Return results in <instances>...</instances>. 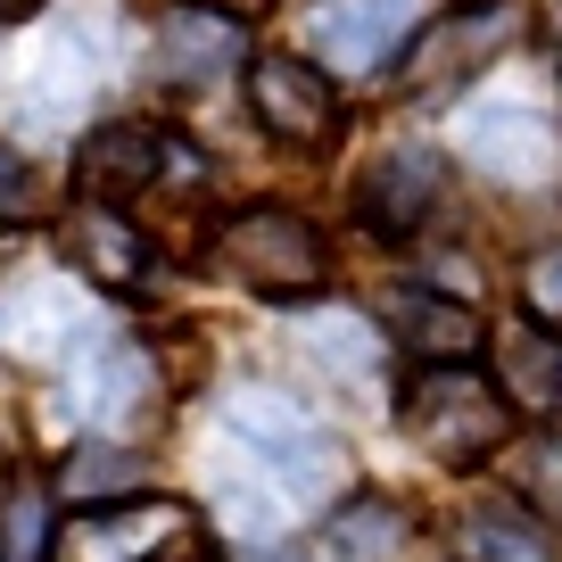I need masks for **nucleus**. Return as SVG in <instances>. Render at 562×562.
I'll return each mask as SVG.
<instances>
[{"instance_id": "obj_1", "label": "nucleus", "mask_w": 562, "mask_h": 562, "mask_svg": "<svg viewBox=\"0 0 562 562\" xmlns=\"http://www.w3.org/2000/svg\"><path fill=\"white\" fill-rule=\"evenodd\" d=\"M215 439H224L215 505H224V521L248 529V538H273L281 521H299V513H315L323 496L348 488V447H339V430L315 422L290 389H273V381L224 389Z\"/></svg>"}, {"instance_id": "obj_2", "label": "nucleus", "mask_w": 562, "mask_h": 562, "mask_svg": "<svg viewBox=\"0 0 562 562\" xmlns=\"http://www.w3.org/2000/svg\"><path fill=\"white\" fill-rule=\"evenodd\" d=\"M397 422L414 430V447H430L456 472L488 463L513 439V405L496 397V381L480 364H414L397 389Z\"/></svg>"}, {"instance_id": "obj_3", "label": "nucleus", "mask_w": 562, "mask_h": 562, "mask_svg": "<svg viewBox=\"0 0 562 562\" xmlns=\"http://www.w3.org/2000/svg\"><path fill=\"white\" fill-rule=\"evenodd\" d=\"M215 257H224L232 281H248L257 299H281V306L315 299L323 281H331V248H323V232L306 224V215H290V207L232 215V224L215 232Z\"/></svg>"}, {"instance_id": "obj_4", "label": "nucleus", "mask_w": 562, "mask_h": 562, "mask_svg": "<svg viewBox=\"0 0 562 562\" xmlns=\"http://www.w3.org/2000/svg\"><path fill=\"white\" fill-rule=\"evenodd\" d=\"M248 108L273 140L290 149H331L348 108H339V83L315 67V58H290V50H257L248 58Z\"/></svg>"}, {"instance_id": "obj_5", "label": "nucleus", "mask_w": 562, "mask_h": 562, "mask_svg": "<svg viewBox=\"0 0 562 562\" xmlns=\"http://www.w3.org/2000/svg\"><path fill=\"white\" fill-rule=\"evenodd\" d=\"M191 538V505L182 496H124V505H91L50 538V562H158Z\"/></svg>"}, {"instance_id": "obj_6", "label": "nucleus", "mask_w": 562, "mask_h": 562, "mask_svg": "<svg viewBox=\"0 0 562 562\" xmlns=\"http://www.w3.org/2000/svg\"><path fill=\"white\" fill-rule=\"evenodd\" d=\"M456 140H463V158H472L480 175L513 182V191H538V182H554V166H562L554 124H546L529 100H480V108H463Z\"/></svg>"}, {"instance_id": "obj_7", "label": "nucleus", "mask_w": 562, "mask_h": 562, "mask_svg": "<svg viewBox=\"0 0 562 562\" xmlns=\"http://www.w3.org/2000/svg\"><path fill=\"white\" fill-rule=\"evenodd\" d=\"M505 42H513V9H463V18L414 25V50H405V100H447V91H463Z\"/></svg>"}, {"instance_id": "obj_8", "label": "nucleus", "mask_w": 562, "mask_h": 562, "mask_svg": "<svg viewBox=\"0 0 562 562\" xmlns=\"http://www.w3.org/2000/svg\"><path fill=\"white\" fill-rule=\"evenodd\" d=\"M166 158H175V140H166L158 124L116 116V124H100V133L75 149V191L100 199V207H124V199H140L166 175Z\"/></svg>"}, {"instance_id": "obj_9", "label": "nucleus", "mask_w": 562, "mask_h": 562, "mask_svg": "<svg viewBox=\"0 0 562 562\" xmlns=\"http://www.w3.org/2000/svg\"><path fill=\"white\" fill-rule=\"evenodd\" d=\"M414 34V0H323L315 9V50L323 75H381Z\"/></svg>"}, {"instance_id": "obj_10", "label": "nucleus", "mask_w": 562, "mask_h": 562, "mask_svg": "<svg viewBox=\"0 0 562 562\" xmlns=\"http://www.w3.org/2000/svg\"><path fill=\"white\" fill-rule=\"evenodd\" d=\"M232 58H240V25H232L224 9H166L158 18L149 75H158L166 91H207Z\"/></svg>"}, {"instance_id": "obj_11", "label": "nucleus", "mask_w": 562, "mask_h": 562, "mask_svg": "<svg viewBox=\"0 0 562 562\" xmlns=\"http://www.w3.org/2000/svg\"><path fill=\"white\" fill-rule=\"evenodd\" d=\"M67 257L75 273L91 281V290H140V273H149V232L133 224L124 207H100V199H75L67 215Z\"/></svg>"}, {"instance_id": "obj_12", "label": "nucleus", "mask_w": 562, "mask_h": 562, "mask_svg": "<svg viewBox=\"0 0 562 562\" xmlns=\"http://www.w3.org/2000/svg\"><path fill=\"white\" fill-rule=\"evenodd\" d=\"M389 331H397V348L414 364H463L480 348V306L447 299L430 281H405V290H389Z\"/></svg>"}, {"instance_id": "obj_13", "label": "nucleus", "mask_w": 562, "mask_h": 562, "mask_svg": "<svg viewBox=\"0 0 562 562\" xmlns=\"http://www.w3.org/2000/svg\"><path fill=\"white\" fill-rule=\"evenodd\" d=\"M439 191H447V166L405 140V149L372 158V175L356 182V215H364L372 232H422V215L439 207Z\"/></svg>"}, {"instance_id": "obj_14", "label": "nucleus", "mask_w": 562, "mask_h": 562, "mask_svg": "<svg viewBox=\"0 0 562 562\" xmlns=\"http://www.w3.org/2000/svg\"><path fill=\"white\" fill-rule=\"evenodd\" d=\"M75 405H83V422L108 430V439H124L133 422H149V405H158V364H149V348H100L83 364V381H75Z\"/></svg>"}, {"instance_id": "obj_15", "label": "nucleus", "mask_w": 562, "mask_h": 562, "mask_svg": "<svg viewBox=\"0 0 562 562\" xmlns=\"http://www.w3.org/2000/svg\"><path fill=\"white\" fill-rule=\"evenodd\" d=\"M496 397L538 405V414L562 405V339L546 331V323H513V331L496 339Z\"/></svg>"}, {"instance_id": "obj_16", "label": "nucleus", "mask_w": 562, "mask_h": 562, "mask_svg": "<svg viewBox=\"0 0 562 562\" xmlns=\"http://www.w3.org/2000/svg\"><path fill=\"white\" fill-rule=\"evenodd\" d=\"M323 562H397L405 554V513L389 496H339V513L315 538Z\"/></svg>"}, {"instance_id": "obj_17", "label": "nucleus", "mask_w": 562, "mask_h": 562, "mask_svg": "<svg viewBox=\"0 0 562 562\" xmlns=\"http://www.w3.org/2000/svg\"><path fill=\"white\" fill-rule=\"evenodd\" d=\"M299 331H306V348H315L331 372H348V381H372V372H381V356H389L381 323L356 315V306H315Z\"/></svg>"}, {"instance_id": "obj_18", "label": "nucleus", "mask_w": 562, "mask_h": 562, "mask_svg": "<svg viewBox=\"0 0 562 562\" xmlns=\"http://www.w3.org/2000/svg\"><path fill=\"white\" fill-rule=\"evenodd\" d=\"M149 480H140V456L133 447H75L67 456V496L75 505H124V496H140Z\"/></svg>"}, {"instance_id": "obj_19", "label": "nucleus", "mask_w": 562, "mask_h": 562, "mask_svg": "<svg viewBox=\"0 0 562 562\" xmlns=\"http://www.w3.org/2000/svg\"><path fill=\"white\" fill-rule=\"evenodd\" d=\"M463 562H546V546L521 513H472L463 521Z\"/></svg>"}, {"instance_id": "obj_20", "label": "nucleus", "mask_w": 562, "mask_h": 562, "mask_svg": "<svg viewBox=\"0 0 562 562\" xmlns=\"http://www.w3.org/2000/svg\"><path fill=\"white\" fill-rule=\"evenodd\" d=\"M0 562H50V513H42V488H9V505H0Z\"/></svg>"}, {"instance_id": "obj_21", "label": "nucleus", "mask_w": 562, "mask_h": 562, "mask_svg": "<svg viewBox=\"0 0 562 562\" xmlns=\"http://www.w3.org/2000/svg\"><path fill=\"white\" fill-rule=\"evenodd\" d=\"M529 496H538V505L562 521V430H546L538 456H529Z\"/></svg>"}, {"instance_id": "obj_22", "label": "nucleus", "mask_w": 562, "mask_h": 562, "mask_svg": "<svg viewBox=\"0 0 562 562\" xmlns=\"http://www.w3.org/2000/svg\"><path fill=\"white\" fill-rule=\"evenodd\" d=\"M529 315H538V323H562V248L529 265Z\"/></svg>"}, {"instance_id": "obj_23", "label": "nucleus", "mask_w": 562, "mask_h": 562, "mask_svg": "<svg viewBox=\"0 0 562 562\" xmlns=\"http://www.w3.org/2000/svg\"><path fill=\"white\" fill-rule=\"evenodd\" d=\"M18 199H25V166L0 158V207H18Z\"/></svg>"}, {"instance_id": "obj_24", "label": "nucleus", "mask_w": 562, "mask_h": 562, "mask_svg": "<svg viewBox=\"0 0 562 562\" xmlns=\"http://www.w3.org/2000/svg\"><path fill=\"white\" fill-rule=\"evenodd\" d=\"M215 9H224V18H232V25H240V18H257L265 0H215Z\"/></svg>"}, {"instance_id": "obj_25", "label": "nucleus", "mask_w": 562, "mask_h": 562, "mask_svg": "<svg viewBox=\"0 0 562 562\" xmlns=\"http://www.w3.org/2000/svg\"><path fill=\"white\" fill-rule=\"evenodd\" d=\"M34 9H42V0H0V18H9V25H18V18H34Z\"/></svg>"}]
</instances>
